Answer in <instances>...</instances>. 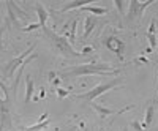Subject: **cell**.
<instances>
[{
	"instance_id": "cell-1",
	"label": "cell",
	"mask_w": 158,
	"mask_h": 131,
	"mask_svg": "<svg viewBox=\"0 0 158 131\" xmlns=\"http://www.w3.org/2000/svg\"><path fill=\"white\" fill-rule=\"evenodd\" d=\"M87 74H100V76H117L120 74V70L111 67L109 63H98L90 62L77 67L65 68L60 71V77H77V76H87Z\"/></svg>"
},
{
	"instance_id": "cell-2",
	"label": "cell",
	"mask_w": 158,
	"mask_h": 131,
	"mask_svg": "<svg viewBox=\"0 0 158 131\" xmlns=\"http://www.w3.org/2000/svg\"><path fill=\"white\" fill-rule=\"evenodd\" d=\"M43 32L49 38V41L52 43V46L56 47V51H59V54H62L63 57H67V59H76V57H81L82 55V52H77V51L73 49V46L70 44L67 36L56 33L52 29H49L48 25L43 29Z\"/></svg>"
},
{
	"instance_id": "cell-3",
	"label": "cell",
	"mask_w": 158,
	"mask_h": 131,
	"mask_svg": "<svg viewBox=\"0 0 158 131\" xmlns=\"http://www.w3.org/2000/svg\"><path fill=\"white\" fill-rule=\"evenodd\" d=\"M120 84H122L120 77H114L112 81H108V82H104V84H100V85H97V87H94V88H90L89 92H85V93L76 95V98H77V100H85V101H94V100H97L98 96H101L103 93H106V92L115 88L117 85H120Z\"/></svg>"
},
{
	"instance_id": "cell-4",
	"label": "cell",
	"mask_w": 158,
	"mask_h": 131,
	"mask_svg": "<svg viewBox=\"0 0 158 131\" xmlns=\"http://www.w3.org/2000/svg\"><path fill=\"white\" fill-rule=\"evenodd\" d=\"M33 49H35V44H32L29 49H25L22 54H19L16 59H13V60H10V62H6V63L3 65V67H2V73H3L5 79H10V77L15 74V71L19 70V67L22 65V62L27 59L30 54H33Z\"/></svg>"
},
{
	"instance_id": "cell-5",
	"label": "cell",
	"mask_w": 158,
	"mask_h": 131,
	"mask_svg": "<svg viewBox=\"0 0 158 131\" xmlns=\"http://www.w3.org/2000/svg\"><path fill=\"white\" fill-rule=\"evenodd\" d=\"M155 3V0H147V2H139V0H131L128 3V13H127V21H135L142 19V14L147 6Z\"/></svg>"
},
{
	"instance_id": "cell-6",
	"label": "cell",
	"mask_w": 158,
	"mask_h": 131,
	"mask_svg": "<svg viewBox=\"0 0 158 131\" xmlns=\"http://www.w3.org/2000/svg\"><path fill=\"white\" fill-rule=\"evenodd\" d=\"M104 46H106L109 51H112L120 60L123 59V52H125L127 44L120 40V38H117V36H108L106 40H104Z\"/></svg>"
},
{
	"instance_id": "cell-7",
	"label": "cell",
	"mask_w": 158,
	"mask_h": 131,
	"mask_svg": "<svg viewBox=\"0 0 158 131\" xmlns=\"http://www.w3.org/2000/svg\"><path fill=\"white\" fill-rule=\"evenodd\" d=\"M6 125H11V120H10V101L0 100V131H5Z\"/></svg>"
},
{
	"instance_id": "cell-8",
	"label": "cell",
	"mask_w": 158,
	"mask_h": 131,
	"mask_svg": "<svg viewBox=\"0 0 158 131\" xmlns=\"http://www.w3.org/2000/svg\"><path fill=\"white\" fill-rule=\"evenodd\" d=\"M95 0H71V2H67L60 10L59 13H67V11H71V10H77V8H84L87 5H92Z\"/></svg>"
},
{
	"instance_id": "cell-9",
	"label": "cell",
	"mask_w": 158,
	"mask_h": 131,
	"mask_svg": "<svg viewBox=\"0 0 158 131\" xmlns=\"http://www.w3.org/2000/svg\"><path fill=\"white\" fill-rule=\"evenodd\" d=\"M35 8H36V16H38V24H40V27L44 29V27H46V21H48V18H49V11L44 8L43 3H40V2L35 3Z\"/></svg>"
},
{
	"instance_id": "cell-10",
	"label": "cell",
	"mask_w": 158,
	"mask_h": 131,
	"mask_svg": "<svg viewBox=\"0 0 158 131\" xmlns=\"http://www.w3.org/2000/svg\"><path fill=\"white\" fill-rule=\"evenodd\" d=\"M92 108H94V111L101 117V119H104V117H109V115H115V114H118V112H122V109H120V111H112V109H109V108H106V106H103V104H97V103H92Z\"/></svg>"
},
{
	"instance_id": "cell-11",
	"label": "cell",
	"mask_w": 158,
	"mask_h": 131,
	"mask_svg": "<svg viewBox=\"0 0 158 131\" xmlns=\"http://www.w3.org/2000/svg\"><path fill=\"white\" fill-rule=\"evenodd\" d=\"M98 24V21H97V18H94V16H87V19H85V25H84V35H82V40H87V38L90 36V33L94 32V29H95V25Z\"/></svg>"
},
{
	"instance_id": "cell-12",
	"label": "cell",
	"mask_w": 158,
	"mask_h": 131,
	"mask_svg": "<svg viewBox=\"0 0 158 131\" xmlns=\"http://www.w3.org/2000/svg\"><path fill=\"white\" fill-rule=\"evenodd\" d=\"M6 6L8 8H11L13 10V13H15V14H16V18L19 16V18H22V19H29V14H25V13L15 3V2H11V0H8V2H6Z\"/></svg>"
},
{
	"instance_id": "cell-13",
	"label": "cell",
	"mask_w": 158,
	"mask_h": 131,
	"mask_svg": "<svg viewBox=\"0 0 158 131\" xmlns=\"http://www.w3.org/2000/svg\"><path fill=\"white\" fill-rule=\"evenodd\" d=\"M25 81H27V88H25V96H24V100H25V103H30L35 85H33V79H32L30 76H27V79H25Z\"/></svg>"
},
{
	"instance_id": "cell-14",
	"label": "cell",
	"mask_w": 158,
	"mask_h": 131,
	"mask_svg": "<svg viewBox=\"0 0 158 131\" xmlns=\"http://www.w3.org/2000/svg\"><path fill=\"white\" fill-rule=\"evenodd\" d=\"M49 125H51V120L46 119V120H40L38 123H35V125H32V126H25L24 129H25V131H40V129H43V128H46V126H49Z\"/></svg>"
},
{
	"instance_id": "cell-15",
	"label": "cell",
	"mask_w": 158,
	"mask_h": 131,
	"mask_svg": "<svg viewBox=\"0 0 158 131\" xmlns=\"http://www.w3.org/2000/svg\"><path fill=\"white\" fill-rule=\"evenodd\" d=\"M84 11H89V13H94V14H106L108 13V8H104V6H94V5H87L84 8H81Z\"/></svg>"
},
{
	"instance_id": "cell-16",
	"label": "cell",
	"mask_w": 158,
	"mask_h": 131,
	"mask_svg": "<svg viewBox=\"0 0 158 131\" xmlns=\"http://www.w3.org/2000/svg\"><path fill=\"white\" fill-rule=\"evenodd\" d=\"M76 25H77V18L71 21V25H70V35H68V41L70 44L76 41Z\"/></svg>"
},
{
	"instance_id": "cell-17",
	"label": "cell",
	"mask_w": 158,
	"mask_h": 131,
	"mask_svg": "<svg viewBox=\"0 0 158 131\" xmlns=\"http://www.w3.org/2000/svg\"><path fill=\"white\" fill-rule=\"evenodd\" d=\"M152 119H153V104L147 108V112H146V120H144V128H149V125L152 123Z\"/></svg>"
},
{
	"instance_id": "cell-18",
	"label": "cell",
	"mask_w": 158,
	"mask_h": 131,
	"mask_svg": "<svg viewBox=\"0 0 158 131\" xmlns=\"http://www.w3.org/2000/svg\"><path fill=\"white\" fill-rule=\"evenodd\" d=\"M114 5L117 6V10H118V13H120V14H127V11H125L127 2H125V0H114Z\"/></svg>"
},
{
	"instance_id": "cell-19",
	"label": "cell",
	"mask_w": 158,
	"mask_h": 131,
	"mask_svg": "<svg viewBox=\"0 0 158 131\" xmlns=\"http://www.w3.org/2000/svg\"><path fill=\"white\" fill-rule=\"evenodd\" d=\"M36 29H41V27H40V24H38V22L25 25V27H22L21 30H22V32H32V30H36Z\"/></svg>"
},
{
	"instance_id": "cell-20",
	"label": "cell",
	"mask_w": 158,
	"mask_h": 131,
	"mask_svg": "<svg viewBox=\"0 0 158 131\" xmlns=\"http://www.w3.org/2000/svg\"><path fill=\"white\" fill-rule=\"evenodd\" d=\"M149 44H150V47H155V46H156V38H155V33H149Z\"/></svg>"
},
{
	"instance_id": "cell-21",
	"label": "cell",
	"mask_w": 158,
	"mask_h": 131,
	"mask_svg": "<svg viewBox=\"0 0 158 131\" xmlns=\"http://www.w3.org/2000/svg\"><path fill=\"white\" fill-rule=\"evenodd\" d=\"M56 90H57L59 98H65V96H68V90H63V88H56Z\"/></svg>"
},
{
	"instance_id": "cell-22",
	"label": "cell",
	"mask_w": 158,
	"mask_h": 131,
	"mask_svg": "<svg viewBox=\"0 0 158 131\" xmlns=\"http://www.w3.org/2000/svg\"><path fill=\"white\" fill-rule=\"evenodd\" d=\"M3 32H5V27H0V51L3 49Z\"/></svg>"
},
{
	"instance_id": "cell-23",
	"label": "cell",
	"mask_w": 158,
	"mask_h": 131,
	"mask_svg": "<svg viewBox=\"0 0 158 131\" xmlns=\"http://www.w3.org/2000/svg\"><path fill=\"white\" fill-rule=\"evenodd\" d=\"M125 131H128V129H125Z\"/></svg>"
}]
</instances>
